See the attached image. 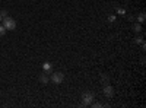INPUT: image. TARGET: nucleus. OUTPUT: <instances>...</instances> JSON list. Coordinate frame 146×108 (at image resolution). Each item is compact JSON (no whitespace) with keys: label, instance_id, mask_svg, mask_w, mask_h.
Segmentation results:
<instances>
[{"label":"nucleus","instance_id":"7ed1b4c3","mask_svg":"<svg viewBox=\"0 0 146 108\" xmlns=\"http://www.w3.org/2000/svg\"><path fill=\"white\" fill-rule=\"evenodd\" d=\"M50 80L53 83H56V85H60V83H63V80H64V75L62 73V72H54V73H51V76H50Z\"/></svg>","mask_w":146,"mask_h":108},{"label":"nucleus","instance_id":"1a4fd4ad","mask_svg":"<svg viewBox=\"0 0 146 108\" xmlns=\"http://www.w3.org/2000/svg\"><path fill=\"white\" fill-rule=\"evenodd\" d=\"M137 19H139V22H143V21H145V13H140Z\"/></svg>","mask_w":146,"mask_h":108},{"label":"nucleus","instance_id":"423d86ee","mask_svg":"<svg viewBox=\"0 0 146 108\" xmlns=\"http://www.w3.org/2000/svg\"><path fill=\"white\" fill-rule=\"evenodd\" d=\"M48 80H50V79H48L47 73H42V75L40 76V82H41V83H44V85H45V83H48Z\"/></svg>","mask_w":146,"mask_h":108},{"label":"nucleus","instance_id":"f257e3e1","mask_svg":"<svg viewBox=\"0 0 146 108\" xmlns=\"http://www.w3.org/2000/svg\"><path fill=\"white\" fill-rule=\"evenodd\" d=\"M3 27L6 28V31H13L16 28V21L13 18H10V16H5L3 18Z\"/></svg>","mask_w":146,"mask_h":108},{"label":"nucleus","instance_id":"ddd939ff","mask_svg":"<svg viewBox=\"0 0 146 108\" xmlns=\"http://www.w3.org/2000/svg\"><path fill=\"white\" fill-rule=\"evenodd\" d=\"M2 19H3V18H2V16H0V21H2Z\"/></svg>","mask_w":146,"mask_h":108},{"label":"nucleus","instance_id":"f03ea898","mask_svg":"<svg viewBox=\"0 0 146 108\" xmlns=\"http://www.w3.org/2000/svg\"><path fill=\"white\" fill-rule=\"evenodd\" d=\"M92 101H94V93L92 92H83L82 93V104H80V107H88V105L92 104Z\"/></svg>","mask_w":146,"mask_h":108},{"label":"nucleus","instance_id":"0eeeda50","mask_svg":"<svg viewBox=\"0 0 146 108\" xmlns=\"http://www.w3.org/2000/svg\"><path fill=\"white\" fill-rule=\"evenodd\" d=\"M101 82L107 85V83H108V76H107V75H102V76H101Z\"/></svg>","mask_w":146,"mask_h":108},{"label":"nucleus","instance_id":"39448f33","mask_svg":"<svg viewBox=\"0 0 146 108\" xmlns=\"http://www.w3.org/2000/svg\"><path fill=\"white\" fill-rule=\"evenodd\" d=\"M42 70H44V73H47V75H51L53 73V66H51V63H44L42 64Z\"/></svg>","mask_w":146,"mask_h":108},{"label":"nucleus","instance_id":"9b49d317","mask_svg":"<svg viewBox=\"0 0 146 108\" xmlns=\"http://www.w3.org/2000/svg\"><path fill=\"white\" fill-rule=\"evenodd\" d=\"M92 107H95V108H100V107H102V104H100V102H94V104H91Z\"/></svg>","mask_w":146,"mask_h":108},{"label":"nucleus","instance_id":"9d476101","mask_svg":"<svg viewBox=\"0 0 146 108\" xmlns=\"http://www.w3.org/2000/svg\"><path fill=\"white\" fill-rule=\"evenodd\" d=\"M0 16H2V18L7 16V12H6V10H0Z\"/></svg>","mask_w":146,"mask_h":108},{"label":"nucleus","instance_id":"20e7f679","mask_svg":"<svg viewBox=\"0 0 146 108\" xmlns=\"http://www.w3.org/2000/svg\"><path fill=\"white\" fill-rule=\"evenodd\" d=\"M102 92H104V95H105L107 98H113V97H114V88H113V86H110L108 83L104 86Z\"/></svg>","mask_w":146,"mask_h":108},{"label":"nucleus","instance_id":"6e6552de","mask_svg":"<svg viewBox=\"0 0 146 108\" xmlns=\"http://www.w3.org/2000/svg\"><path fill=\"white\" fill-rule=\"evenodd\" d=\"M5 34H6V28L3 25H0V37H3Z\"/></svg>","mask_w":146,"mask_h":108},{"label":"nucleus","instance_id":"f8f14e48","mask_svg":"<svg viewBox=\"0 0 146 108\" xmlns=\"http://www.w3.org/2000/svg\"><path fill=\"white\" fill-rule=\"evenodd\" d=\"M140 29H142L140 25H139V23H136V25H135V31H136V32H140Z\"/></svg>","mask_w":146,"mask_h":108}]
</instances>
